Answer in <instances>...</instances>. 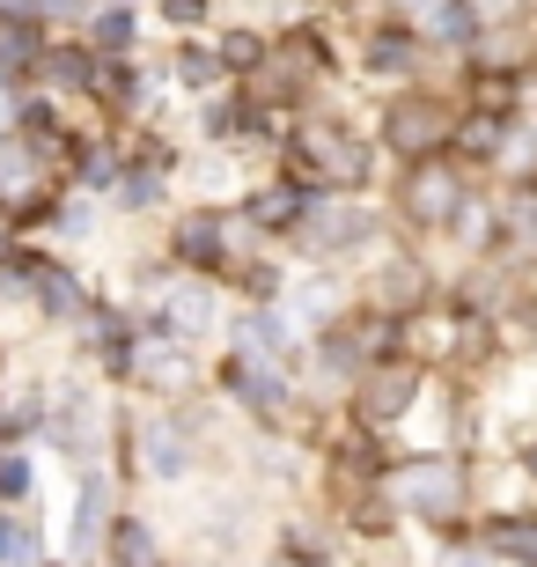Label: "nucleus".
I'll return each instance as SVG.
<instances>
[{"label": "nucleus", "instance_id": "9", "mask_svg": "<svg viewBox=\"0 0 537 567\" xmlns=\"http://www.w3.org/2000/svg\"><path fill=\"white\" fill-rule=\"evenodd\" d=\"M177 251H185V258H199V266H207V258L221 251V229H214L207 214H199V221H185V229H177Z\"/></svg>", "mask_w": 537, "mask_h": 567}, {"label": "nucleus", "instance_id": "5", "mask_svg": "<svg viewBox=\"0 0 537 567\" xmlns=\"http://www.w3.org/2000/svg\"><path fill=\"white\" fill-rule=\"evenodd\" d=\"M450 199H456L450 169H420L413 185H405V207H413L420 221H442V214H450Z\"/></svg>", "mask_w": 537, "mask_h": 567}, {"label": "nucleus", "instance_id": "8", "mask_svg": "<svg viewBox=\"0 0 537 567\" xmlns=\"http://www.w3.org/2000/svg\"><path fill=\"white\" fill-rule=\"evenodd\" d=\"M111 567H155V538H147L141 524H118V553H111Z\"/></svg>", "mask_w": 537, "mask_h": 567}, {"label": "nucleus", "instance_id": "22", "mask_svg": "<svg viewBox=\"0 0 537 567\" xmlns=\"http://www.w3.org/2000/svg\"><path fill=\"white\" fill-rule=\"evenodd\" d=\"M185 82H192V89L214 82V60H207V52H185Z\"/></svg>", "mask_w": 537, "mask_h": 567}, {"label": "nucleus", "instance_id": "23", "mask_svg": "<svg viewBox=\"0 0 537 567\" xmlns=\"http://www.w3.org/2000/svg\"><path fill=\"white\" fill-rule=\"evenodd\" d=\"M177 464H185V450H177L169 435H155V472H177Z\"/></svg>", "mask_w": 537, "mask_h": 567}, {"label": "nucleus", "instance_id": "10", "mask_svg": "<svg viewBox=\"0 0 537 567\" xmlns=\"http://www.w3.org/2000/svg\"><path fill=\"white\" fill-rule=\"evenodd\" d=\"M494 546L508 553V560L537 567V524H500V530H494Z\"/></svg>", "mask_w": 537, "mask_h": 567}, {"label": "nucleus", "instance_id": "4", "mask_svg": "<svg viewBox=\"0 0 537 567\" xmlns=\"http://www.w3.org/2000/svg\"><path fill=\"white\" fill-rule=\"evenodd\" d=\"M413 369H383V377L369 383V391H361V413H369V421H391V413H405V405H413Z\"/></svg>", "mask_w": 537, "mask_h": 567}, {"label": "nucleus", "instance_id": "25", "mask_svg": "<svg viewBox=\"0 0 537 567\" xmlns=\"http://www.w3.org/2000/svg\"><path fill=\"white\" fill-rule=\"evenodd\" d=\"M52 8H74V0H52Z\"/></svg>", "mask_w": 537, "mask_h": 567}, {"label": "nucleus", "instance_id": "7", "mask_svg": "<svg viewBox=\"0 0 537 567\" xmlns=\"http://www.w3.org/2000/svg\"><path fill=\"white\" fill-rule=\"evenodd\" d=\"M317 236H324V244H353V236H369V214L361 207H324L317 214Z\"/></svg>", "mask_w": 537, "mask_h": 567}, {"label": "nucleus", "instance_id": "19", "mask_svg": "<svg viewBox=\"0 0 537 567\" xmlns=\"http://www.w3.org/2000/svg\"><path fill=\"white\" fill-rule=\"evenodd\" d=\"M44 74H60V82L74 89V82H89V60H82V52H52V60H44Z\"/></svg>", "mask_w": 537, "mask_h": 567}, {"label": "nucleus", "instance_id": "15", "mask_svg": "<svg viewBox=\"0 0 537 567\" xmlns=\"http://www.w3.org/2000/svg\"><path fill=\"white\" fill-rule=\"evenodd\" d=\"M96 44L125 52V44H133V16H125V8H104V16H96Z\"/></svg>", "mask_w": 537, "mask_h": 567}, {"label": "nucleus", "instance_id": "17", "mask_svg": "<svg viewBox=\"0 0 537 567\" xmlns=\"http://www.w3.org/2000/svg\"><path fill=\"white\" fill-rule=\"evenodd\" d=\"M244 339H250V347H266V354H288V332H280L272 317H244Z\"/></svg>", "mask_w": 537, "mask_h": 567}, {"label": "nucleus", "instance_id": "12", "mask_svg": "<svg viewBox=\"0 0 537 567\" xmlns=\"http://www.w3.org/2000/svg\"><path fill=\"white\" fill-rule=\"evenodd\" d=\"M38 295H44V310H82V295H74V280L60 274V266H52V274H38Z\"/></svg>", "mask_w": 537, "mask_h": 567}, {"label": "nucleus", "instance_id": "6", "mask_svg": "<svg viewBox=\"0 0 537 567\" xmlns=\"http://www.w3.org/2000/svg\"><path fill=\"white\" fill-rule=\"evenodd\" d=\"M104 508H111V486L89 480L82 486V516H74V546H96V538H104Z\"/></svg>", "mask_w": 537, "mask_h": 567}, {"label": "nucleus", "instance_id": "11", "mask_svg": "<svg viewBox=\"0 0 537 567\" xmlns=\"http://www.w3.org/2000/svg\"><path fill=\"white\" fill-rule=\"evenodd\" d=\"M434 30H442V38H472L478 8H472V0H442V8H434Z\"/></svg>", "mask_w": 537, "mask_h": 567}, {"label": "nucleus", "instance_id": "3", "mask_svg": "<svg viewBox=\"0 0 537 567\" xmlns=\"http://www.w3.org/2000/svg\"><path fill=\"white\" fill-rule=\"evenodd\" d=\"M310 163L324 169V177H361V169H369V147L353 141V133H310Z\"/></svg>", "mask_w": 537, "mask_h": 567}, {"label": "nucleus", "instance_id": "13", "mask_svg": "<svg viewBox=\"0 0 537 567\" xmlns=\"http://www.w3.org/2000/svg\"><path fill=\"white\" fill-rule=\"evenodd\" d=\"M295 214H302V192L295 185H272L266 199H258V221H295Z\"/></svg>", "mask_w": 537, "mask_h": 567}, {"label": "nucleus", "instance_id": "26", "mask_svg": "<svg viewBox=\"0 0 537 567\" xmlns=\"http://www.w3.org/2000/svg\"><path fill=\"white\" fill-rule=\"evenodd\" d=\"M530 472H537V450H530Z\"/></svg>", "mask_w": 537, "mask_h": 567}, {"label": "nucleus", "instance_id": "16", "mask_svg": "<svg viewBox=\"0 0 537 567\" xmlns=\"http://www.w3.org/2000/svg\"><path fill=\"white\" fill-rule=\"evenodd\" d=\"M169 310H177L185 332H199V324H207V288H177V295H169Z\"/></svg>", "mask_w": 537, "mask_h": 567}, {"label": "nucleus", "instance_id": "1", "mask_svg": "<svg viewBox=\"0 0 537 567\" xmlns=\"http://www.w3.org/2000/svg\"><path fill=\"white\" fill-rule=\"evenodd\" d=\"M397 502L420 508V516H456V502H464V472L442 464V457L405 464V472H397Z\"/></svg>", "mask_w": 537, "mask_h": 567}, {"label": "nucleus", "instance_id": "24", "mask_svg": "<svg viewBox=\"0 0 537 567\" xmlns=\"http://www.w3.org/2000/svg\"><path fill=\"white\" fill-rule=\"evenodd\" d=\"M442 567H486V553H450Z\"/></svg>", "mask_w": 537, "mask_h": 567}, {"label": "nucleus", "instance_id": "20", "mask_svg": "<svg viewBox=\"0 0 537 567\" xmlns=\"http://www.w3.org/2000/svg\"><path fill=\"white\" fill-rule=\"evenodd\" d=\"M22 169H30V155H22V147H16V141H0V185H16Z\"/></svg>", "mask_w": 537, "mask_h": 567}, {"label": "nucleus", "instance_id": "14", "mask_svg": "<svg viewBox=\"0 0 537 567\" xmlns=\"http://www.w3.org/2000/svg\"><path fill=\"white\" fill-rule=\"evenodd\" d=\"M38 553V538H30V524H0V567H22Z\"/></svg>", "mask_w": 537, "mask_h": 567}, {"label": "nucleus", "instance_id": "2", "mask_svg": "<svg viewBox=\"0 0 537 567\" xmlns=\"http://www.w3.org/2000/svg\"><path fill=\"white\" fill-rule=\"evenodd\" d=\"M442 133H450V111L427 104V96H413V104H397V111H391V141L405 147V155H427Z\"/></svg>", "mask_w": 537, "mask_h": 567}, {"label": "nucleus", "instance_id": "18", "mask_svg": "<svg viewBox=\"0 0 537 567\" xmlns=\"http://www.w3.org/2000/svg\"><path fill=\"white\" fill-rule=\"evenodd\" d=\"M369 60L383 66V74H397V66H413V44H405V38H383V44L369 52Z\"/></svg>", "mask_w": 537, "mask_h": 567}, {"label": "nucleus", "instance_id": "21", "mask_svg": "<svg viewBox=\"0 0 537 567\" xmlns=\"http://www.w3.org/2000/svg\"><path fill=\"white\" fill-rule=\"evenodd\" d=\"M22 486H30V472H22V457H0V494H8V502H16Z\"/></svg>", "mask_w": 537, "mask_h": 567}]
</instances>
